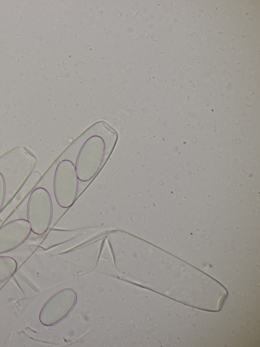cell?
Listing matches in <instances>:
<instances>
[{"label":"cell","instance_id":"7a4b0ae2","mask_svg":"<svg viewBox=\"0 0 260 347\" xmlns=\"http://www.w3.org/2000/svg\"><path fill=\"white\" fill-rule=\"evenodd\" d=\"M78 178L75 166L64 159L57 165L53 179L54 194L58 205L62 208L71 207L77 196Z\"/></svg>","mask_w":260,"mask_h":347},{"label":"cell","instance_id":"5b68a950","mask_svg":"<svg viewBox=\"0 0 260 347\" xmlns=\"http://www.w3.org/2000/svg\"><path fill=\"white\" fill-rule=\"evenodd\" d=\"M31 229L27 220L17 219L0 227V253L10 251L21 244Z\"/></svg>","mask_w":260,"mask_h":347},{"label":"cell","instance_id":"52a82bcc","mask_svg":"<svg viewBox=\"0 0 260 347\" xmlns=\"http://www.w3.org/2000/svg\"><path fill=\"white\" fill-rule=\"evenodd\" d=\"M6 194V183L3 175L0 172V212L3 207Z\"/></svg>","mask_w":260,"mask_h":347},{"label":"cell","instance_id":"6da1fadb","mask_svg":"<svg viewBox=\"0 0 260 347\" xmlns=\"http://www.w3.org/2000/svg\"><path fill=\"white\" fill-rule=\"evenodd\" d=\"M105 143L99 135L89 137L82 144L77 156L75 169L80 181L91 180L99 171L103 162Z\"/></svg>","mask_w":260,"mask_h":347},{"label":"cell","instance_id":"8992f818","mask_svg":"<svg viewBox=\"0 0 260 347\" xmlns=\"http://www.w3.org/2000/svg\"><path fill=\"white\" fill-rule=\"evenodd\" d=\"M17 268L16 260L8 256H0V282L13 275Z\"/></svg>","mask_w":260,"mask_h":347},{"label":"cell","instance_id":"277c9868","mask_svg":"<svg viewBox=\"0 0 260 347\" xmlns=\"http://www.w3.org/2000/svg\"><path fill=\"white\" fill-rule=\"evenodd\" d=\"M77 296L71 289H64L51 297L45 303L39 314L42 324L49 326L63 319L72 309Z\"/></svg>","mask_w":260,"mask_h":347},{"label":"cell","instance_id":"3957f363","mask_svg":"<svg viewBox=\"0 0 260 347\" xmlns=\"http://www.w3.org/2000/svg\"><path fill=\"white\" fill-rule=\"evenodd\" d=\"M52 212V200L48 191L43 187L35 189L27 206V220L34 233L41 235L46 233L51 221Z\"/></svg>","mask_w":260,"mask_h":347}]
</instances>
